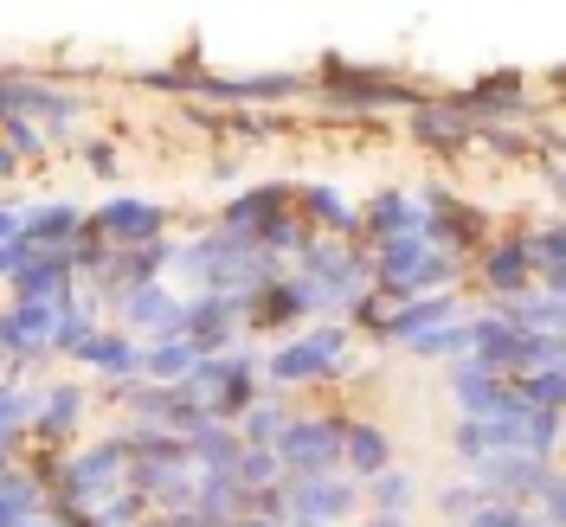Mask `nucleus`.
<instances>
[{"mask_svg": "<svg viewBox=\"0 0 566 527\" xmlns=\"http://www.w3.org/2000/svg\"><path fill=\"white\" fill-rule=\"evenodd\" d=\"M348 354H354V335L348 322H310L303 335L277 341L271 354H258V380L271 392H303V387H328L348 373Z\"/></svg>", "mask_w": 566, "mask_h": 527, "instance_id": "obj_1", "label": "nucleus"}, {"mask_svg": "<svg viewBox=\"0 0 566 527\" xmlns=\"http://www.w3.org/2000/svg\"><path fill=\"white\" fill-rule=\"evenodd\" d=\"M258 392H264V380H258V348L207 354V360H193L187 380H180V399L212 424H239V412H245Z\"/></svg>", "mask_w": 566, "mask_h": 527, "instance_id": "obj_2", "label": "nucleus"}, {"mask_svg": "<svg viewBox=\"0 0 566 527\" xmlns=\"http://www.w3.org/2000/svg\"><path fill=\"white\" fill-rule=\"evenodd\" d=\"M367 271H374V289H387L399 303H419V296H444L451 283H458V257H444V251H431L419 232H406V239H392V245H374L367 251Z\"/></svg>", "mask_w": 566, "mask_h": 527, "instance_id": "obj_3", "label": "nucleus"}, {"mask_svg": "<svg viewBox=\"0 0 566 527\" xmlns=\"http://www.w3.org/2000/svg\"><path fill=\"white\" fill-rule=\"evenodd\" d=\"M316 91H322V104L342 109V116H380V109H412V104L424 97V91L399 84V77H387V71H360V65H348V59H322Z\"/></svg>", "mask_w": 566, "mask_h": 527, "instance_id": "obj_4", "label": "nucleus"}, {"mask_svg": "<svg viewBox=\"0 0 566 527\" xmlns=\"http://www.w3.org/2000/svg\"><path fill=\"white\" fill-rule=\"evenodd\" d=\"M296 277L316 289L328 309H348L360 289H374V271H367V251L360 245H342V239H322V232H310V245L296 251Z\"/></svg>", "mask_w": 566, "mask_h": 527, "instance_id": "obj_5", "label": "nucleus"}, {"mask_svg": "<svg viewBox=\"0 0 566 527\" xmlns=\"http://www.w3.org/2000/svg\"><path fill=\"white\" fill-rule=\"evenodd\" d=\"M342 424H348V412H296V419L283 424V438L271 444L283 476H335V463H342Z\"/></svg>", "mask_w": 566, "mask_h": 527, "instance_id": "obj_6", "label": "nucleus"}, {"mask_svg": "<svg viewBox=\"0 0 566 527\" xmlns=\"http://www.w3.org/2000/svg\"><path fill=\"white\" fill-rule=\"evenodd\" d=\"M322 309H328V303H322L316 289L283 271L271 289H258V296L245 303V322H239V328H245L251 341H264V335H283V341H290V335H303L310 316H322Z\"/></svg>", "mask_w": 566, "mask_h": 527, "instance_id": "obj_7", "label": "nucleus"}, {"mask_svg": "<svg viewBox=\"0 0 566 527\" xmlns=\"http://www.w3.org/2000/svg\"><path fill=\"white\" fill-rule=\"evenodd\" d=\"M168 219H175V212L161 207V200H104V207L84 212V232L104 239L109 251H136V245L168 239Z\"/></svg>", "mask_w": 566, "mask_h": 527, "instance_id": "obj_8", "label": "nucleus"}, {"mask_svg": "<svg viewBox=\"0 0 566 527\" xmlns=\"http://www.w3.org/2000/svg\"><path fill=\"white\" fill-rule=\"evenodd\" d=\"M444 392H451L458 419H528V405L515 399V380H502V373L476 367V360H451Z\"/></svg>", "mask_w": 566, "mask_h": 527, "instance_id": "obj_9", "label": "nucleus"}, {"mask_svg": "<svg viewBox=\"0 0 566 527\" xmlns=\"http://www.w3.org/2000/svg\"><path fill=\"white\" fill-rule=\"evenodd\" d=\"M348 515H360V483H342V476H283V521L335 527Z\"/></svg>", "mask_w": 566, "mask_h": 527, "instance_id": "obj_10", "label": "nucleus"}, {"mask_svg": "<svg viewBox=\"0 0 566 527\" xmlns=\"http://www.w3.org/2000/svg\"><path fill=\"white\" fill-rule=\"evenodd\" d=\"M84 412H91V392L77 380H52V387H39V412L27 424V438L39 451H65L71 438L84 431Z\"/></svg>", "mask_w": 566, "mask_h": 527, "instance_id": "obj_11", "label": "nucleus"}, {"mask_svg": "<svg viewBox=\"0 0 566 527\" xmlns=\"http://www.w3.org/2000/svg\"><path fill=\"white\" fill-rule=\"evenodd\" d=\"M123 335H148V341H180V322H187V296H175L168 283H142L116 303Z\"/></svg>", "mask_w": 566, "mask_h": 527, "instance_id": "obj_12", "label": "nucleus"}, {"mask_svg": "<svg viewBox=\"0 0 566 527\" xmlns=\"http://www.w3.org/2000/svg\"><path fill=\"white\" fill-rule=\"evenodd\" d=\"M239 322H245V303H239V296H187L180 341L193 348V360H207V354H232Z\"/></svg>", "mask_w": 566, "mask_h": 527, "instance_id": "obj_13", "label": "nucleus"}, {"mask_svg": "<svg viewBox=\"0 0 566 527\" xmlns=\"http://www.w3.org/2000/svg\"><path fill=\"white\" fill-rule=\"evenodd\" d=\"M187 91L219 97V104H283V97H303L310 77H303V71H258V77H212V71H193Z\"/></svg>", "mask_w": 566, "mask_h": 527, "instance_id": "obj_14", "label": "nucleus"}, {"mask_svg": "<svg viewBox=\"0 0 566 527\" xmlns=\"http://www.w3.org/2000/svg\"><path fill=\"white\" fill-rule=\"evenodd\" d=\"M406 116H412L406 136L419 141V148H431V155H463V148L476 141V123L463 116L458 97H419Z\"/></svg>", "mask_w": 566, "mask_h": 527, "instance_id": "obj_15", "label": "nucleus"}, {"mask_svg": "<svg viewBox=\"0 0 566 527\" xmlns=\"http://www.w3.org/2000/svg\"><path fill=\"white\" fill-rule=\"evenodd\" d=\"M7 289H13V303H52V309H65L71 296H77L71 251H27L20 271L7 277Z\"/></svg>", "mask_w": 566, "mask_h": 527, "instance_id": "obj_16", "label": "nucleus"}, {"mask_svg": "<svg viewBox=\"0 0 566 527\" xmlns=\"http://www.w3.org/2000/svg\"><path fill=\"white\" fill-rule=\"evenodd\" d=\"M77 367H91L104 380V392H129V387H142V341L123 335V328H97L84 341V354H77Z\"/></svg>", "mask_w": 566, "mask_h": 527, "instance_id": "obj_17", "label": "nucleus"}, {"mask_svg": "<svg viewBox=\"0 0 566 527\" xmlns=\"http://www.w3.org/2000/svg\"><path fill=\"white\" fill-rule=\"evenodd\" d=\"M476 283H483V296H522V289H534V257L522 245V232H509V239L476 251Z\"/></svg>", "mask_w": 566, "mask_h": 527, "instance_id": "obj_18", "label": "nucleus"}, {"mask_svg": "<svg viewBox=\"0 0 566 527\" xmlns=\"http://www.w3.org/2000/svg\"><path fill=\"white\" fill-rule=\"evenodd\" d=\"M296 207V187L290 180H264V187H245L232 207L219 212V232H232V239H258L277 212H290Z\"/></svg>", "mask_w": 566, "mask_h": 527, "instance_id": "obj_19", "label": "nucleus"}, {"mask_svg": "<svg viewBox=\"0 0 566 527\" xmlns=\"http://www.w3.org/2000/svg\"><path fill=\"white\" fill-rule=\"evenodd\" d=\"M84 232V207L71 200H39V207H20V245L27 251H71Z\"/></svg>", "mask_w": 566, "mask_h": 527, "instance_id": "obj_20", "label": "nucleus"}, {"mask_svg": "<svg viewBox=\"0 0 566 527\" xmlns=\"http://www.w3.org/2000/svg\"><path fill=\"white\" fill-rule=\"evenodd\" d=\"M296 212H303V225L322 232V239H342V245H360V207H348L335 187H296Z\"/></svg>", "mask_w": 566, "mask_h": 527, "instance_id": "obj_21", "label": "nucleus"}, {"mask_svg": "<svg viewBox=\"0 0 566 527\" xmlns=\"http://www.w3.org/2000/svg\"><path fill=\"white\" fill-rule=\"evenodd\" d=\"M412 225H419V212H412V193H406V187H380V193L360 207V239H367L360 251L392 245V239H406Z\"/></svg>", "mask_w": 566, "mask_h": 527, "instance_id": "obj_22", "label": "nucleus"}, {"mask_svg": "<svg viewBox=\"0 0 566 527\" xmlns=\"http://www.w3.org/2000/svg\"><path fill=\"white\" fill-rule=\"evenodd\" d=\"M296 412H303L296 399H283V392L264 387V392H258V399L245 405V412H239V431H232V438H239L245 451H271V444L283 438V424L296 419Z\"/></svg>", "mask_w": 566, "mask_h": 527, "instance_id": "obj_23", "label": "nucleus"}, {"mask_svg": "<svg viewBox=\"0 0 566 527\" xmlns=\"http://www.w3.org/2000/svg\"><path fill=\"white\" fill-rule=\"evenodd\" d=\"M522 245L534 257V289H547V296H566V225L560 219H541L522 232Z\"/></svg>", "mask_w": 566, "mask_h": 527, "instance_id": "obj_24", "label": "nucleus"}, {"mask_svg": "<svg viewBox=\"0 0 566 527\" xmlns=\"http://www.w3.org/2000/svg\"><path fill=\"white\" fill-rule=\"evenodd\" d=\"M342 463H348L360 483H367V476H380V470L392 463L387 424H374V419H348V424H342Z\"/></svg>", "mask_w": 566, "mask_h": 527, "instance_id": "obj_25", "label": "nucleus"}, {"mask_svg": "<svg viewBox=\"0 0 566 527\" xmlns=\"http://www.w3.org/2000/svg\"><path fill=\"white\" fill-rule=\"evenodd\" d=\"M419 476L412 470H399V463H387L380 476H367L360 483V502H367V515H406L412 521V508H419Z\"/></svg>", "mask_w": 566, "mask_h": 527, "instance_id": "obj_26", "label": "nucleus"}, {"mask_svg": "<svg viewBox=\"0 0 566 527\" xmlns=\"http://www.w3.org/2000/svg\"><path fill=\"white\" fill-rule=\"evenodd\" d=\"M463 303L458 289H444V296H419V303H399V316H392V348H406V341H419V335H431V328H444V322H458Z\"/></svg>", "mask_w": 566, "mask_h": 527, "instance_id": "obj_27", "label": "nucleus"}, {"mask_svg": "<svg viewBox=\"0 0 566 527\" xmlns=\"http://www.w3.org/2000/svg\"><path fill=\"white\" fill-rule=\"evenodd\" d=\"M39 412V387H27V380H0V444H7V457L20 451V438H27V424H33Z\"/></svg>", "mask_w": 566, "mask_h": 527, "instance_id": "obj_28", "label": "nucleus"}, {"mask_svg": "<svg viewBox=\"0 0 566 527\" xmlns=\"http://www.w3.org/2000/svg\"><path fill=\"white\" fill-rule=\"evenodd\" d=\"M33 515H45V489L20 463H7L0 470V527H20V521H33Z\"/></svg>", "mask_w": 566, "mask_h": 527, "instance_id": "obj_29", "label": "nucleus"}, {"mask_svg": "<svg viewBox=\"0 0 566 527\" xmlns=\"http://www.w3.org/2000/svg\"><path fill=\"white\" fill-rule=\"evenodd\" d=\"M193 367V348L187 341H148L142 348V387H180Z\"/></svg>", "mask_w": 566, "mask_h": 527, "instance_id": "obj_30", "label": "nucleus"}, {"mask_svg": "<svg viewBox=\"0 0 566 527\" xmlns=\"http://www.w3.org/2000/svg\"><path fill=\"white\" fill-rule=\"evenodd\" d=\"M515 399H522L528 412H560V405H566V367L522 373V380H515Z\"/></svg>", "mask_w": 566, "mask_h": 527, "instance_id": "obj_31", "label": "nucleus"}, {"mask_svg": "<svg viewBox=\"0 0 566 527\" xmlns=\"http://www.w3.org/2000/svg\"><path fill=\"white\" fill-rule=\"evenodd\" d=\"M232 483L245 495H258V489H277L283 483V463H277V451H239V463H232Z\"/></svg>", "mask_w": 566, "mask_h": 527, "instance_id": "obj_32", "label": "nucleus"}, {"mask_svg": "<svg viewBox=\"0 0 566 527\" xmlns=\"http://www.w3.org/2000/svg\"><path fill=\"white\" fill-rule=\"evenodd\" d=\"M541 367H566V335H522L515 341V380L541 373Z\"/></svg>", "mask_w": 566, "mask_h": 527, "instance_id": "obj_33", "label": "nucleus"}, {"mask_svg": "<svg viewBox=\"0 0 566 527\" xmlns=\"http://www.w3.org/2000/svg\"><path fill=\"white\" fill-rule=\"evenodd\" d=\"M406 354L412 360H463V316L444 322V328H431V335H419V341H406Z\"/></svg>", "mask_w": 566, "mask_h": 527, "instance_id": "obj_34", "label": "nucleus"}, {"mask_svg": "<svg viewBox=\"0 0 566 527\" xmlns=\"http://www.w3.org/2000/svg\"><path fill=\"white\" fill-rule=\"evenodd\" d=\"M431 502H438V515H444L451 527H463L470 515H476V508H483V502H490V495L476 489V483H444V489L431 495Z\"/></svg>", "mask_w": 566, "mask_h": 527, "instance_id": "obj_35", "label": "nucleus"}, {"mask_svg": "<svg viewBox=\"0 0 566 527\" xmlns=\"http://www.w3.org/2000/svg\"><path fill=\"white\" fill-rule=\"evenodd\" d=\"M463 527H541V521H534V508H522V502H483Z\"/></svg>", "mask_w": 566, "mask_h": 527, "instance_id": "obj_36", "label": "nucleus"}, {"mask_svg": "<svg viewBox=\"0 0 566 527\" xmlns=\"http://www.w3.org/2000/svg\"><path fill=\"white\" fill-rule=\"evenodd\" d=\"M84 168L97 180H116V168H123V155H116V141H84Z\"/></svg>", "mask_w": 566, "mask_h": 527, "instance_id": "obj_37", "label": "nucleus"}, {"mask_svg": "<svg viewBox=\"0 0 566 527\" xmlns=\"http://www.w3.org/2000/svg\"><path fill=\"white\" fill-rule=\"evenodd\" d=\"M187 77H193V71H142L148 91H187Z\"/></svg>", "mask_w": 566, "mask_h": 527, "instance_id": "obj_38", "label": "nucleus"}, {"mask_svg": "<svg viewBox=\"0 0 566 527\" xmlns=\"http://www.w3.org/2000/svg\"><path fill=\"white\" fill-rule=\"evenodd\" d=\"M136 527H207V521H200L193 508H180V515H142Z\"/></svg>", "mask_w": 566, "mask_h": 527, "instance_id": "obj_39", "label": "nucleus"}, {"mask_svg": "<svg viewBox=\"0 0 566 527\" xmlns=\"http://www.w3.org/2000/svg\"><path fill=\"white\" fill-rule=\"evenodd\" d=\"M20 257H27V245H20V239H13V245H0V283L20 271Z\"/></svg>", "mask_w": 566, "mask_h": 527, "instance_id": "obj_40", "label": "nucleus"}, {"mask_svg": "<svg viewBox=\"0 0 566 527\" xmlns=\"http://www.w3.org/2000/svg\"><path fill=\"white\" fill-rule=\"evenodd\" d=\"M20 239V207H0V245H13Z\"/></svg>", "mask_w": 566, "mask_h": 527, "instance_id": "obj_41", "label": "nucleus"}, {"mask_svg": "<svg viewBox=\"0 0 566 527\" xmlns=\"http://www.w3.org/2000/svg\"><path fill=\"white\" fill-rule=\"evenodd\" d=\"M20 168H27V161H20V155H13V148L0 141V180H13V175H20Z\"/></svg>", "mask_w": 566, "mask_h": 527, "instance_id": "obj_42", "label": "nucleus"}, {"mask_svg": "<svg viewBox=\"0 0 566 527\" xmlns=\"http://www.w3.org/2000/svg\"><path fill=\"white\" fill-rule=\"evenodd\" d=\"M360 527H412V521H406V515H367Z\"/></svg>", "mask_w": 566, "mask_h": 527, "instance_id": "obj_43", "label": "nucleus"}, {"mask_svg": "<svg viewBox=\"0 0 566 527\" xmlns=\"http://www.w3.org/2000/svg\"><path fill=\"white\" fill-rule=\"evenodd\" d=\"M20 527H65L59 515H33V521H20Z\"/></svg>", "mask_w": 566, "mask_h": 527, "instance_id": "obj_44", "label": "nucleus"}, {"mask_svg": "<svg viewBox=\"0 0 566 527\" xmlns=\"http://www.w3.org/2000/svg\"><path fill=\"white\" fill-rule=\"evenodd\" d=\"M0 380H7V354H0Z\"/></svg>", "mask_w": 566, "mask_h": 527, "instance_id": "obj_45", "label": "nucleus"}]
</instances>
